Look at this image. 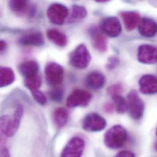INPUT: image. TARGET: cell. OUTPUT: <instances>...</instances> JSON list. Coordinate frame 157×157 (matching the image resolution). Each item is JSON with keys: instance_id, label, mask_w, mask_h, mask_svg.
Masks as SVG:
<instances>
[{"instance_id": "2e32d148", "label": "cell", "mask_w": 157, "mask_h": 157, "mask_svg": "<svg viewBox=\"0 0 157 157\" xmlns=\"http://www.w3.org/2000/svg\"><path fill=\"white\" fill-rule=\"evenodd\" d=\"M120 15L125 29L128 31L134 30L138 26L141 20L140 14L135 11H122Z\"/></svg>"}, {"instance_id": "1f68e13d", "label": "cell", "mask_w": 157, "mask_h": 157, "mask_svg": "<svg viewBox=\"0 0 157 157\" xmlns=\"http://www.w3.org/2000/svg\"><path fill=\"white\" fill-rule=\"evenodd\" d=\"M1 157H9L10 156L9 151L6 148H2L1 149Z\"/></svg>"}, {"instance_id": "4fadbf2b", "label": "cell", "mask_w": 157, "mask_h": 157, "mask_svg": "<svg viewBox=\"0 0 157 157\" xmlns=\"http://www.w3.org/2000/svg\"><path fill=\"white\" fill-rule=\"evenodd\" d=\"M140 91L145 95L157 93V78L152 75H144L139 80Z\"/></svg>"}, {"instance_id": "603a6c76", "label": "cell", "mask_w": 157, "mask_h": 157, "mask_svg": "<svg viewBox=\"0 0 157 157\" xmlns=\"http://www.w3.org/2000/svg\"><path fill=\"white\" fill-rule=\"evenodd\" d=\"M114 102L116 111L119 114H124L128 110L127 101L121 95H116L112 97Z\"/></svg>"}, {"instance_id": "9a60e30c", "label": "cell", "mask_w": 157, "mask_h": 157, "mask_svg": "<svg viewBox=\"0 0 157 157\" xmlns=\"http://www.w3.org/2000/svg\"><path fill=\"white\" fill-rule=\"evenodd\" d=\"M138 30L141 36L152 37L157 34V23L151 18H143L138 25Z\"/></svg>"}, {"instance_id": "83f0119b", "label": "cell", "mask_w": 157, "mask_h": 157, "mask_svg": "<svg viewBox=\"0 0 157 157\" xmlns=\"http://www.w3.org/2000/svg\"><path fill=\"white\" fill-rule=\"evenodd\" d=\"M123 91V86L121 83L114 84L110 87H109L107 89V94L113 97L116 95H121L122 92Z\"/></svg>"}, {"instance_id": "ffe728a7", "label": "cell", "mask_w": 157, "mask_h": 157, "mask_svg": "<svg viewBox=\"0 0 157 157\" xmlns=\"http://www.w3.org/2000/svg\"><path fill=\"white\" fill-rule=\"evenodd\" d=\"M69 119L67 111L64 108H58L53 113V119L55 125L59 128L64 127L67 124Z\"/></svg>"}, {"instance_id": "4316f807", "label": "cell", "mask_w": 157, "mask_h": 157, "mask_svg": "<svg viewBox=\"0 0 157 157\" xmlns=\"http://www.w3.org/2000/svg\"><path fill=\"white\" fill-rule=\"evenodd\" d=\"M31 94L34 98V100L40 105H44L46 104L47 100L45 95L42 92H41L39 89H33L30 90Z\"/></svg>"}, {"instance_id": "44dd1931", "label": "cell", "mask_w": 157, "mask_h": 157, "mask_svg": "<svg viewBox=\"0 0 157 157\" xmlns=\"http://www.w3.org/2000/svg\"><path fill=\"white\" fill-rule=\"evenodd\" d=\"M15 81V74L11 68L1 67L0 69V86L4 87L12 84Z\"/></svg>"}, {"instance_id": "277c9868", "label": "cell", "mask_w": 157, "mask_h": 157, "mask_svg": "<svg viewBox=\"0 0 157 157\" xmlns=\"http://www.w3.org/2000/svg\"><path fill=\"white\" fill-rule=\"evenodd\" d=\"M128 110L131 117L135 120L141 119L144 114V104L136 90H132L127 96Z\"/></svg>"}, {"instance_id": "484cf974", "label": "cell", "mask_w": 157, "mask_h": 157, "mask_svg": "<svg viewBox=\"0 0 157 157\" xmlns=\"http://www.w3.org/2000/svg\"><path fill=\"white\" fill-rule=\"evenodd\" d=\"M50 98L56 102H60L64 96V89L61 87H56L52 89L49 93Z\"/></svg>"}, {"instance_id": "f546056e", "label": "cell", "mask_w": 157, "mask_h": 157, "mask_svg": "<svg viewBox=\"0 0 157 157\" xmlns=\"http://www.w3.org/2000/svg\"><path fill=\"white\" fill-rule=\"evenodd\" d=\"M116 157H135V154L129 151H122L121 152H119L117 155Z\"/></svg>"}, {"instance_id": "d4e9b609", "label": "cell", "mask_w": 157, "mask_h": 157, "mask_svg": "<svg viewBox=\"0 0 157 157\" xmlns=\"http://www.w3.org/2000/svg\"><path fill=\"white\" fill-rule=\"evenodd\" d=\"M42 84V79L40 75H37L36 76L25 78V86L29 90L39 89Z\"/></svg>"}, {"instance_id": "7402d4cb", "label": "cell", "mask_w": 157, "mask_h": 157, "mask_svg": "<svg viewBox=\"0 0 157 157\" xmlns=\"http://www.w3.org/2000/svg\"><path fill=\"white\" fill-rule=\"evenodd\" d=\"M87 13V10L84 7L75 4L72 7L69 21L75 22L82 20L86 17Z\"/></svg>"}, {"instance_id": "6da1fadb", "label": "cell", "mask_w": 157, "mask_h": 157, "mask_svg": "<svg viewBox=\"0 0 157 157\" xmlns=\"http://www.w3.org/2000/svg\"><path fill=\"white\" fill-rule=\"evenodd\" d=\"M23 111V107L21 105H18L12 116L4 115L1 117V130L5 136L12 137L17 133L20 125Z\"/></svg>"}, {"instance_id": "3957f363", "label": "cell", "mask_w": 157, "mask_h": 157, "mask_svg": "<svg viewBox=\"0 0 157 157\" xmlns=\"http://www.w3.org/2000/svg\"><path fill=\"white\" fill-rule=\"evenodd\" d=\"M91 61V56L87 47L81 44L71 53L69 57L71 64L78 69L86 68Z\"/></svg>"}, {"instance_id": "30bf717a", "label": "cell", "mask_w": 157, "mask_h": 157, "mask_svg": "<svg viewBox=\"0 0 157 157\" xmlns=\"http://www.w3.org/2000/svg\"><path fill=\"white\" fill-rule=\"evenodd\" d=\"M85 147L84 141L79 137L72 138L64 147L61 156L79 157L82 156Z\"/></svg>"}, {"instance_id": "d590c367", "label": "cell", "mask_w": 157, "mask_h": 157, "mask_svg": "<svg viewBox=\"0 0 157 157\" xmlns=\"http://www.w3.org/2000/svg\"><path fill=\"white\" fill-rule=\"evenodd\" d=\"M155 133H156V136H157V128H156V131H155Z\"/></svg>"}, {"instance_id": "9c48e42d", "label": "cell", "mask_w": 157, "mask_h": 157, "mask_svg": "<svg viewBox=\"0 0 157 157\" xmlns=\"http://www.w3.org/2000/svg\"><path fill=\"white\" fill-rule=\"evenodd\" d=\"M100 29L103 34L109 37H118L122 32V26L119 20L116 17L104 18L100 23Z\"/></svg>"}, {"instance_id": "7a4b0ae2", "label": "cell", "mask_w": 157, "mask_h": 157, "mask_svg": "<svg viewBox=\"0 0 157 157\" xmlns=\"http://www.w3.org/2000/svg\"><path fill=\"white\" fill-rule=\"evenodd\" d=\"M127 140L126 130L120 125L111 127L105 134L104 143L106 146L111 149L122 147Z\"/></svg>"}, {"instance_id": "cb8c5ba5", "label": "cell", "mask_w": 157, "mask_h": 157, "mask_svg": "<svg viewBox=\"0 0 157 157\" xmlns=\"http://www.w3.org/2000/svg\"><path fill=\"white\" fill-rule=\"evenodd\" d=\"M28 2V0H9V8L15 13H21L26 10Z\"/></svg>"}, {"instance_id": "d6986e66", "label": "cell", "mask_w": 157, "mask_h": 157, "mask_svg": "<svg viewBox=\"0 0 157 157\" xmlns=\"http://www.w3.org/2000/svg\"><path fill=\"white\" fill-rule=\"evenodd\" d=\"M48 39L55 45L59 47H65L68 43L66 34L55 29H48L47 32Z\"/></svg>"}, {"instance_id": "d6a6232c", "label": "cell", "mask_w": 157, "mask_h": 157, "mask_svg": "<svg viewBox=\"0 0 157 157\" xmlns=\"http://www.w3.org/2000/svg\"><path fill=\"white\" fill-rule=\"evenodd\" d=\"M6 48H7L6 42H4V40H1V42H0V51H1V52L2 53L4 51H5Z\"/></svg>"}, {"instance_id": "7c38bea8", "label": "cell", "mask_w": 157, "mask_h": 157, "mask_svg": "<svg viewBox=\"0 0 157 157\" xmlns=\"http://www.w3.org/2000/svg\"><path fill=\"white\" fill-rule=\"evenodd\" d=\"M89 33L94 47L100 53L106 52L107 40L101 30L94 26L89 29Z\"/></svg>"}, {"instance_id": "f1b7e54d", "label": "cell", "mask_w": 157, "mask_h": 157, "mask_svg": "<svg viewBox=\"0 0 157 157\" xmlns=\"http://www.w3.org/2000/svg\"><path fill=\"white\" fill-rule=\"evenodd\" d=\"M119 64V59L115 56H113L108 59L107 63L106 64V68L109 71H112L116 69Z\"/></svg>"}, {"instance_id": "5b68a950", "label": "cell", "mask_w": 157, "mask_h": 157, "mask_svg": "<svg viewBox=\"0 0 157 157\" xmlns=\"http://www.w3.org/2000/svg\"><path fill=\"white\" fill-rule=\"evenodd\" d=\"M44 71L46 80L48 84L58 86L63 82L64 71L60 64L50 62L46 65Z\"/></svg>"}, {"instance_id": "52a82bcc", "label": "cell", "mask_w": 157, "mask_h": 157, "mask_svg": "<svg viewBox=\"0 0 157 157\" xmlns=\"http://www.w3.org/2000/svg\"><path fill=\"white\" fill-rule=\"evenodd\" d=\"M106 126V121L100 115L95 113L87 114L82 123V128L89 132H98L103 130Z\"/></svg>"}, {"instance_id": "8fae6325", "label": "cell", "mask_w": 157, "mask_h": 157, "mask_svg": "<svg viewBox=\"0 0 157 157\" xmlns=\"http://www.w3.org/2000/svg\"><path fill=\"white\" fill-rule=\"evenodd\" d=\"M138 59L144 64L157 63V47L150 44H143L138 50Z\"/></svg>"}, {"instance_id": "4dcf8cb0", "label": "cell", "mask_w": 157, "mask_h": 157, "mask_svg": "<svg viewBox=\"0 0 157 157\" xmlns=\"http://www.w3.org/2000/svg\"><path fill=\"white\" fill-rule=\"evenodd\" d=\"M104 109L107 113H111L113 110V106L110 103H108L105 105Z\"/></svg>"}, {"instance_id": "8992f818", "label": "cell", "mask_w": 157, "mask_h": 157, "mask_svg": "<svg viewBox=\"0 0 157 157\" xmlns=\"http://www.w3.org/2000/svg\"><path fill=\"white\" fill-rule=\"evenodd\" d=\"M69 14L67 7L63 4L53 3L51 4L47 11L48 20L52 23L56 25L64 24Z\"/></svg>"}, {"instance_id": "5bb4252c", "label": "cell", "mask_w": 157, "mask_h": 157, "mask_svg": "<svg viewBox=\"0 0 157 157\" xmlns=\"http://www.w3.org/2000/svg\"><path fill=\"white\" fill-rule=\"evenodd\" d=\"M18 43L23 46L40 47L44 45L43 35L39 32H34L25 34L18 39Z\"/></svg>"}, {"instance_id": "ac0fdd59", "label": "cell", "mask_w": 157, "mask_h": 157, "mask_svg": "<svg viewBox=\"0 0 157 157\" xmlns=\"http://www.w3.org/2000/svg\"><path fill=\"white\" fill-rule=\"evenodd\" d=\"M19 71L25 78H30L38 75L39 64L34 61H26L19 66Z\"/></svg>"}, {"instance_id": "ba28073f", "label": "cell", "mask_w": 157, "mask_h": 157, "mask_svg": "<svg viewBox=\"0 0 157 157\" xmlns=\"http://www.w3.org/2000/svg\"><path fill=\"white\" fill-rule=\"evenodd\" d=\"M92 98V94L84 89H76L67 97L66 105L68 108L87 106Z\"/></svg>"}, {"instance_id": "e0dca14e", "label": "cell", "mask_w": 157, "mask_h": 157, "mask_svg": "<svg viewBox=\"0 0 157 157\" xmlns=\"http://www.w3.org/2000/svg\"><path fill=\"white\" fill-rule=\"evenodd\" d=\"M106 78L103 74L99 72H93L89 74L86 79V86L91 89H101L105 84Z\"/></svg>"}, {"instance_id": "836d02e7", "label": "cell", "mask_w": 157, "mask_h": 157, "mask_svg": "<svg viewBox=\"0 0 157 157\" xmlns=\"http://www.w3.org/2000/svg\"><path fill=\"white\" fill-rule=\"evenodd\" d=\"M94 1H97L98 2H107V1H108L109 0H94Z\"/></svg>"}, {"instance_id": "e575fe53", "label": "cell", "mask_w": 157, "mask_h": 157, "mask_svg": "<svg viewBox=\"0 0 157 157\" xmlns=\"http://www.w3.org/2000/svg\"><path fill=\"white\" fill-rule=\"evenodd\" d=\"M154 147H155V151H157V141H156V142H155Z\"/></svg>"}]
</instances>
